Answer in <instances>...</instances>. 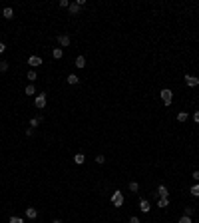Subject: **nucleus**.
<instances>
[{"instance_id": "obj_9", "label": "nucleus", "mask_w": 199, "mask_h": 223, "mask_svg": "<svg viewBox=\"0 0 199 223\" xmlns=\"http://www.w3.org/2000/svg\"><path fill=\"white\" fill-rule=\"evenodd\" d=\"M68 84H70V86H78V84H80V78L76 74H70V76H68Z\"/></svg>"}, {"instance_id": "obj_31", "label": "nucleus", "mask_w": 199, "mask_h": 223, "mask_svg": "<svg viewBox=\"0 0 199 223\" xmlns=\"http://www.w3.org/2000/svg\"><path fill=\"white\" fill-rule=\"evenodd\" d=\"M193 179H195V181H199V171H193Z\"/></svg>"}, {"instance_id": "obj_15", "label": "nucleus", "mask_w": 199, "mask_h": 223, "mask_svg": "<svg viewBox=\"0 0 199 223\" xmlns=\"http://www.w3.org/2000/svg\"><path fill=\"white\" fill-rule=\"evenodd\" d=\"M52 56L56 58V60H60V58L64 56V50H62V48H54V50H52Z\"/></svg>"}, {"instance_id": "obj_11", "label": "nucleus", "mask_w": 199, "mask_h": 223, "mask_svg": "<svg viewBox=\"0 0 199 223\" xmlns=\"http://www.w3.org/2000/svg\"><path fill=\"white\" fill-rule=\"evenodd\" d=\"M139 209H141L143 213H149V209H151V207H149V203H147L145 199H141V201H139Z\"/></svg>"}, {"instance_id": "obj_5", "label": "nucleus", "mask_w": 199, "mask_h": 223, "mask_svg": "<svg viewBox=\"0 0 199 223\" xmlns=\"http://www.w3.org/2000/svg\"><path fill=\"white\" fill-rule=\"evenodd\" d=\"M68 10H70V14L78 16V14H80V10H82V6H80L78 2H70V6H68Z\"/></svg>"}, {"instance_id": "obj_29", "label": "nucleus", "mask_w": 199, "mask_h": 223, "mask_svg": "<svg viewBox=\"0 0 199 223\" xmlns=\"http://www.w3.org/2000/svg\"><path fill=\"white\" fill-rule=\"evenodd\" d=\"M193 120H195V124H199V112L193 113Z\"/></svg>"}, {"instance_id": "obj_1", "label": "nucleus", "mask_w": 199, "mask_h": 223, "mask_svg": "<svg viewBox=\"0 0 199 223\" xmlns=\"http://www.w3.org/2000/svg\"><path fill=\"white\" fill-rule=\"evenodd\" d=\"M159 96H161V100H163V106H171V102H173V92L169 90V88H163Z\"/></svg>"}, {"instance_id": "obj_20", "label": "nucleus", "mask_w": 199, "mask_h": 223, "mask_svg": "<svg viewBox=\"0 0 199 223\" xmlns=\"http://www.w3.org/2000/svg\"><path fill=\"white\" fill-rule=\"evenodd\" d=\"M40 121H42V117H32L30 125H32V128H36V125H40Z\"/></svg>"}, {"instance_id": "obj_10", "label": "nucleus", "mask_w": 199, "mask_h": 223, "mask_svg": "<svg viewBox=\"0 0 199 223\" xmlns=\"http://www.w3.org/2000/svg\"><path fill=\"white\" fill-rule=\"evenodd\" d=\"M84 161H86V155H84V153H76L74 155V163H76V165H82Z\"/></svg>"}, {"instance_id": "obj_22", "label": "nucleus", "mask_w": 199, "mask_h": 223, "mask_svg": "<svg viewBox=\"0 0 199 223\" xmlns=\"http://www.w3.org/2000/svg\"><path fill=\"white\" fill-rule=\"evenodd\" d=\"M137 189H139V183H137V181H132V183H129V191H133V193H135Z\"/></svg>"}, {"instance_id": "obj_26", "label": "nucleus", "mask_w": 199, "mask_h": 223, "mask_svg": "<svg viewBox=\"0 0 199 223\" xmlns=\"http://www.w3.org/2000/svg\"><path fill=\"white\" fill-rule=\"evenodd\" d=\"M179 223H191V217L183 215V217H181V219H179Z\"/></svg>"}, {"instance_id": "obj_30", "label": "nucleus", "mask_w": 199, "mask_h": 223, "mask_svg": "<svg viewBox=\"0 0 199 223\" xmlns=\"http://www.w3.org/2000/svg\"><path fill=\"white\" fill-rule=\"evenodd\" d=\"M129 223H139V219H137V217L133 215V217H129Z\"/></svg>"}, {"instance_id": "obj_24", "label": "nucleus", "mask_w": 199, "mask_h": 223, "mask_svg": "<svg viewBox=\"0 0 199 223\" xmlns=\"http://www.w3.org/2000/svg\"><path fill=\"white\" fill-rule=\"evenodd\" d=\"M8 70V62H0V72H6Z\"/></svg>"}, {"instance_id": "obj_32", "label": "nucleus", "mask_w": 199, "mask_h": 223, "mask_svg": "<svg viewBox=\"0 0 199 223\" xmlns=\"http://www.w3.org/2000/svg\"><path fill=\"white\" fill-rule=\"evenodd\" d=\"M4 50H6V46H4V42H0V54H2Z\"/></svg>"}, {"instance_id": "obj_25", "label": "nucleus", "mask_w": 199, "mask_h": 223, "mask_svg": "<svg viewBox=\"0 0 199 223\" xmlns=\"http://www.w3.org/2000/svg\"><path fill=\"white\" fill-rule=\"evenodd\" d=\"M104 161H105V157H104V155H96V163H100V165H101Z\"/></svg>"}, {"instance_id": "obj_8", "label": "nucleus", "mask_w": 199, "mask_h": 223, "mask_svg": "<svg viewBox=\"0 0 199 223\" xmlns=\"http://www.w3.org/2000/svg\"><path fill=\"white\" fill-rule=\"evenodd\" d=\"M26 217H28V219H36V217H38V209L26 207Z\"/></svg>"}, {"instance_id": "obj_14", "label": "nucleus", "mask_w": 199, "mask_h": 223, "mask_svg": "<svg viewBox=\"0 0 199 223\" xmlns=\"http://www.w3.org/2000/svg\"><path fill=\"white\" fill-rule=\"evenodd\" d=\"M2 16H4L6 20H10L12 16H14V10H12V8H4V10H2Z\"/></svg>"}, {"instance_id": "obj_21", "label": "nucleus", "mask_w": 199, "mask_h": 223, "mask_svg": "<svg viewBox=\"0 0 199 223\" xmlns=\"http://www.w3.org/2000/svg\"><path fill=\"white\" fill-rule=\"evenodd\" d=\"M26 78L30 80V82H36V72H34V70H30V72L26 74Z\"/></svg>"}, {"instance_id": "obj_17", "label": "nucleus", "mask_w": 199, "mask_h": 223, "mask_svg": "<svg viewBox=\"0 0 199 223\" xmlns=\"http://www.w3.org/2000/svg\"><path fill=\"white\" fill-rule=\"evenodd\" d=\"M24 92H26L28 96H34V94H36V86H34V84H28V86L24 88Z\"/></svg>"}, {"instance_id": "obj_16", "label": "nucleus", "mask_w": 199, "mask_h": 223, "mask_svg": "<svg viewBox=\"0 0 199 223\" xmlns=\"http://www.w3.org/2000/svg\"><path fill=\"white\" fill-rule=\"evenodd\" d=\"M187 120H189V113L187 112H179V113H177V121L183 124V121H187Z\"/></svg>"}, {"instance_id": "obj_18", "label": "nucleus", "mask_w": 199, "mask_h": 223, "mask_svg": "<svg viewBox=\"0 0 199 223\" xmlns=\"http://www.w3.org/2000/svg\"><path fill=\"white\" fill-rule=\"evenodd\" d=\"M84 66H86V58L78 56V58H76V68H84Z\"/></svg>"}, {"instance_id": "obj_28", "label": "nucleus", "mask_w": 199, "mask_h": 223, "mask_svg": "<svg viewBox=\"0 0 199 223\" xmlns=\"http://www.w3.org/2000/svg\"><path fill=\"white\" fill-rule=\"evenodd\" d=\"M60 6L62 8H68V6H70V2H68V0H60Z\"/></svg>"}, {"instance_id": "obj_3", "label": "nucleus", "mask_w": 199, "mask_h": 223, "mask_svg": "<svg viewBox=\"0 0 199 223\" xmlns=\"http://www.w3.org/2000/svg\"><path fill=\"white\" fill-rule=\"evenodd\" d=\"M112 203L116 205V207H121V205H124V195H121V191H113V195H112Z\"/></svg>"}, {"instance_id": "obj_4", "label": "nucleus", "mask_w": 199, "mask_h": 223, "mask_svg": "<svg viewBox=\"0 0 199 223\" xmlns=\"http://www.w3.org/2000/svg\"><path fill=\"white\" fill-rule=\"evenodd\" d=\"M185 84H187L189 88H195V86H199V80L195 78V76H191V74H185Z\"/></svg>"}, {"instance_id": "obj_19", "label": "nucleus", "mask_w": 199, "mask_h": 223, "mask_svg": "<svg viewBox=\"0 0 199 223\" xmlns=\"http://www.w3.org/2000/svg\"><path fill=\"white\" fill-rule=\"evenodd\" d=\"M189 193H191L193 197H199V183H195V185H193L191 189H189Z\"/></svg>"}, {"instance_id": "obj_2", "label": "nucleus", "mask_w": 199, "mask_h": 223, "mask_svg": "<svg viewBox=\"0 0 199 223\" xmlns=\"http://www.w3.org/2000/svg\"><path fill=\"white\" fill-rule=\"evenodd\" d=\"M34 106H36L38 110H44L46 108V94H38L36 100H34Z\"/></svg>"}, {"instance_id": "obj_23", "label": "nucleus", "mask_w": 199, "mask_h": 223, "mask_svg": "<svg viewBox=\"0 0 199 223\" xmlns=\"http://www.w3.org/2000/svg\"><path fill=\"white\" fill-rule=\"evenodd\" d=\"M10 223H24V219H22V217H16V215H12V217H10Z\"/></svg>"}, {"instance_id": "obj_12", "label": "nucleus", "mask_w": 199, "mask_h": 223, "mask_svg": "<svg viewBox=\"0 0 199 223\" xmlns=\"http://www.w3.org/2000/svg\"><path fill=\"white\" fill-rule=\"evenodd\" d=\"M167 205H169V197H159V199H157V207H167Z\"/></svg>"}, {"instance_id": "obj_13", "label": "nucleus", "mask_w": 199, "mask_h": 223, "mask_svg": "<svg viewBox=\"0 0 199 223\" xmlns=\"http://www.w3.org/2000/svg\"><path fill=\"white\" fill-rule=\"evenodd\" d=\"M157 195H159V197H167V195H169L167 187H165V185H159V187H157Z\"/></svg>"}, {"instance_id": "obj_33", "label": "nucleus", "mask_w": 199, "mask_h": 223, "mask_svg": "<svg viewBox=\"0 0 199 223\" xmlns=\"http://www.w3.org/2000/svg\"><path fill=\"white\" fill-rule=\"evenodd\" d=\"M52 223H62V219H54V221H52Z\"/></svg>"}, {"instance_id": "obj_6", "label": "nucleus", "mask_w": 199, "mask_h": 223, "mask_svg": "<svg viewBox=\"0 0 199 223\" xmlns=\"http://www.w3.org/2000/svg\"><path fill=\"white\" fill-rule=\"evenodd\" d=\"M28 64H30L32 68H38V66L42 64V58L40 56H30V58H28Z\"/></svg>"}, {"instance_id": "obj_7", "label": "nucleus", "mask_w": 199, "mask_h": 223, "mask_svg": "<svg viewBox=\"0 0 199 223\" xmlns=\"http://www.w3.org/2000/svg\"><path fill=\"white\" fill-rule=\"evenodd\" d=\"M58 42H60V46H70V36H68V34H60V36H58Z\"/></svg>"}, {"instance_id": "obj_27", "label": "nucleus", "mask_w": 199, "mask_h": 223, "mask_svg": "<svg viewBox=\"0 0 199 223\" xmlns=\"http://www.w3.org/2000/svg\"><path fill=\"white\" fill-rule=\"evenodd\" d=\"M185 215L191 217V215H193V207H185Z\"/></svg>"}]
</instances>
